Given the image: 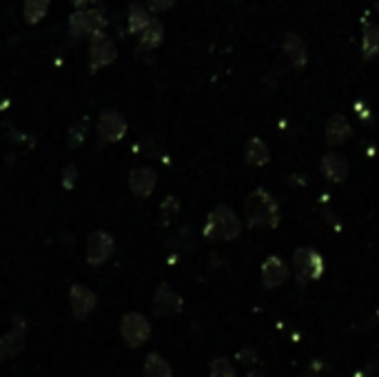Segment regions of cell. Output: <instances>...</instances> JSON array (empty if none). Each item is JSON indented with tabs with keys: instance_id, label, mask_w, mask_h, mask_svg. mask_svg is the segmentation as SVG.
Returning a JSON list of instances; mask_svg holds the SVG:
<instances>
[{
	"instance_id": "16",
	"label": "cell",
	"mask_w": 379,
	"mask_h": 377,
	"mask_svg": "<svg viewBox=\"0 0 379 377\" xmlns=\"http://www.w3.org/2000/svg\"><path fill=\"white\" fill-rule=\"evenodd\" d=\"M25 335H27V324H25V319L20 315H16L11 319V326H9L7 335L3 338L5 351H7L9 357H16L25 348Z\"/></svg>"
},
{
	"instance_id": "24",
	"label": "cell",
	"mask_w": 379,
	"mask_h": 377,
	"mask_svg": "<svg viewBox=\"0 0 379 377\" xmlns=\"http://www.w3.org/2000/svg\"><path fill=\"white\" fill-rule=\"evenodd\" d=\"M178 211H180V200L175 198V195H168V198L162 202V209H160V225L162 227H166V225H171L173 222V218L178 216Z\"/></svg>"
},
{
	"instance_id": "15",
	"label": "cell",
	"mask_w": 379,
	"mask_h": 377,
	"mask_svg": "<svg viewBox=\"0 0 379 377\" xmlns=\"http://www.w3.org/2000/svg\"><path fill=\"white\" fill-rule=\"evenodd\" d=\"M282 51L286 55V60L295 67V69H302L306 62H308V51H306V45L304 40L298 36V34H284V40H282Z\"/></svg>"
},
{
	"instance_id": "28",
	"label": "cell",
	"mask_w": 379,
	"mask_h": 377,
	"mask_svg": "<svg viewBox=\"0 0 379 377\" xmlns=\"http://www.w3.org/2000/svg\"><path fill=\"white\" fill-rule=\"evenodd\" d=\"M7 357V351H5V342L3 338H0V364H3V359Z\"/></svg>"
},
{
	"instance_id": "27",
	"label": "cell",
	"mask_w": 379,
	"mask_h": 377,
	"mask_svg": "<svg viewBox=\"0 0 379 377\" xmlns=\"http://www.w3.org/2000/svg\"><path fill=\"white\" fill-rule=\"evenodd\" d=\"M175 5V0H147V9L149 11H166Z\"/></svg>"
},
{
	"instance_id": "29",
	"label": "cell",
	"mask_w": 379,
	"mask_h": 377,
	"mask_svg": "<svg viewBox=\"0 0 379 377\" xmlns=\"http://www.w3.org/2000/svg\"><path fill=\"white\" fill-rule=\"evenodd\" d=\"M375 7H377V9H379V3H377V5H375Z\"/></svg>"
},
{
	"instance_id": "23",
	"label": "cell",
	"mask_w": 379,
	"mask_h": 377,
	"mask_svg": "<svg viewBox=\"0 0 379 377\" xmlns=\"http://www.w3.org/2000/svg\"><path fill=\"white\" fill-rule=\"evenodd\" d=\"M87 131H89V122L87 120H78L74 127L69 129V133H67V145L72 147V149L80 147L84 143V138H87Z\"/></svg>"
},
{
	"instance_id": "26",
	"label": "cell",
	"mask_w": 379,
	"mask_h": 377,
	"mask_svg": "<svg viewBox=\"0 0 379 377\" xmlns=\"http://www.w3.org/2000/svg\"><path fill=\"white\" fill-rule=\"evenodd\" d=\"M76 178H78V169H76V166H74V164L65 166V169H62V187H65V189H74Z\"/></svg>"
},
{
	"instance_id": "20",
	"label": "cell",
	"mask_w": 379,
	"mask_h": 377,
	"mask_svg": "<svg viewBox=\"0 0 379 377\" xmlns=\"http://www.w3.org/2000/svg\"><path fill=\"white\" fill-rule=\"evenodd\" d=\"M142 377H173L171 364L158 353H151L145 359V373Z\"/></svg>"
},
{
	"instance_id": "22",
	"label": "cell",
	"mask_w": 379,
	"mask_h": 377,
	"mask_svg": "<svg viewBox=\"0 0 379 377\" xmlns=\"http://www.w3.org/2000/svg\"><path fill=\"white\" fill-rule=\"evenodd\" d=\"M47 9H49V0H25V20L27 25H36L42 18L47 16Z\"/></svg>"
},
{
	"instance_id": "11",
	"label": "cell",
	"mask_w": 379,
	"mask_h": 377,
	"mask_svg": "<svg viewBox=\"0 0 379 377\" xmlns=\"http://www.w3.org/2000/svg\"><path fill=\"white\" fill-rule=\"evenodd\" d=\"M69 302H72V313H74V317L84 319L87 315L93 313L95 304H98V298H95V293H93L89 286L74 284L72 291H69Z\"/></svg>"
},
{
	"instance_id": "1",
	"label": "cell",
	"mask_w": 379,
	"mask_h": 377,
	"mask_svg": "<svg viewBox=\"0 0 379 377\" xmlns=\"http://www.w3.org/2000/svg\"><path fill=\"white\" fill-rule=\"evenodd\" d=\"M246 222L251 229H275L279 225V204L266 189H255L244 204Z\"/></svg>"
},
{
	"instance_id": "7",
	"label": "cell",
	"mask_w": 379,
	"mask_h": 377,
	"mask_svg": "<svg viewBox=\"0 0 379 377\" xmlns=\"http://www.w3.org/2000/svg\"><path fill=\"white\" fill-rule=\"evenodd\" d=\"M126 133V120L122 118V114H118L116 109H107L100 114V120H98V138L100 143H120Z\"/></svg>"
},
{
	"instance_id": "10",
	"label": "cell",
	"mask_w": 379,
	"mask_h": 377,
	"mask_svg": "<svg viewBox=\"0 0 379 377\" xmlns=\"http://www.w3.org/2000/svg\"><path fill=\"white\" fill-rule=\"evenodd\" d=\"M291 277V269L288 264L277 258V256H269L262 264V284L266 289H279Z\"/></svg>"
},
{
	"instance_id": "12",
	"label": "cell",
	"mask_w": 379,
	"mask_h": 377,
	"mask_svg": "<svg viewBox=\"0 0 379 377\" xmlns=\"http://www.w3.org/2000/svg\"><path fill=\"white\" fill-rule=\"evenodd\" d=\"M158 185V176L149 166H135V169L129 173V187L133 191V195L138 198H149Z\"/></svg>"
},
{
	"instance_id": "8",
	"label": "cell",
	"mask_w": 379,
	"mask_h": 377,
	"mask_svg": "<svg viewBox=\"0 0 379 377\" xmlns=\"http://www.w3.org/2000/svg\"><path fill=\"white\" fill-rule=\"evenodd\" d=\"M118 55V49H116V43L111 40L105 32L91 36V45H89V67L93 69H100V67H107L116 60Z\"/></svg>"
},
{
	"instance_id": "5",
	"label": "cell",
	"mask_w": 379,
	"mask_h": 377,
	"mask_svg": "<svg viewBox=\"0 0 379 377\" xmlns=\"http://www.w3.org/2000/svg\"><path fill=\"white\" fill-rule=\"evenodd\" d=\"M120 333L126 346L138 348L151 338V322L140 313H124L120 319Z\"/></svg>"
},
{
	"instance_id": "13",
	"label": "cell",
	"mask_w": 379,
	"mask_h": 377,
	"mask_svg": "<svg viewBox=\"0 0 379 377\" xmlns=\"http://www.w3.org/2000/svg\"><path fill=\"white\" fill-rule=\"evenodd\" d=\"M353 135V127L346 116L342 114H333L326 122V129H324V138L331 147H342L348 138Z\"/></svg>"
},
{
	"instance_id": "19",
	"label": "cell",
	"mask_w": 379,
	"mask_h": 377,
	"mask_svg": "<svg viewBox=\"0 0 379 377\" xmlns=\"http://www.w3.org/2000/svg\"><path fill=\"white\" fill-rule=\"evenodd\" d=\"M375 55H379V27L366 25L361 34V58L373 60Z\"/></svg>"
},
{
	"instance_id": "25",
	"label": "cell",
	"mask_w": 379,
	"mask_h": 377,
	"mask_svg": "<svg viewBox=\"0 0 379 377\" xmlns=\"http://www.w3.org/2000/svg\"><path fill=\"white\" fill-rule=\"evenodd\" d=\"M208 373L211 377H235V366L231 364L229 357H215L211 362Z\"/></svg>"
},
{
	"instance_id": "14",
	"label": "cell",
	"mask_w": 379,
	"mask_h": 377,
	"mask_svg": "<svg viewBox=\"0 0 379 377\" xmlns=\"http://www.w3.org/2000/svg\"><path fill=\"white\" fill-rule=\"evenodd\" d=\"M319 169L326 176V180H331L335 185H342L348 178V160L340 156V153H326L319 162Z\"/></svg>"
},
{
	"instance_id": "4",
	"label": "cell",
	"mask_w": 379,
	"mask_h": 377,
	"mask_svg": "<svg viewBox=\"0 0 379 377\" xmlns=\"http://www.w3.org/2000/svg\"><path fill=\"white\" fill-rule=\"evenodd\" d=\"M293 273L300 284H308L311 280H319L324 273V258L315 249L300 246L293 253Z\"/></svg>"
},
{
	"instance_id": "18",
	"label": "cell",
	"mask_w": 379,
	"mask_h": 377,
	"mask_svg": "<svg viewBox=\"0 0 379 377\" xmlns=\"http://www.w3.org/2000/svg\"><path fill=\"white\" fill-rule=\"evenodd\" d=\"M164 38V27L160 20L151 18V22L147 25V29L140 34V49L149 51V49H156Z\"/></svg>"
},
{
	"instance_id": "17",
	"label": "cell",
	"mask_w": 379,
	"mask_h": 377,
	"mask_svg": "<svg viewBox=\"0 0 379 377\" xmlns=\"http://www.w3.org/2000/svg\"><path fill=\"white\" fill-rule=\"evenodd\" d=\"M244 160L248 166H264L271 160V149L262 138H251L244 147Z\"/></svg>"
},
{
	"instance_id": "6",
	"label": "cell",
	"mask_w": 379,
	"mask_h": 377,
	"mask_svg": "<svg viewBox=\"0 0 379 377\" xmlns=\"http://www.w3.org/2000/svg\"><path fill=\"white\" fill-rule=\"evenodd\" d=\"M116 251V242L107 231H93L87 237V246H84V258H87V264L91 267H100L105 264Z\"/></svg>"
},
{
	"instance_id": "2",
	"label": "cell",
	"mask_w": 379,
	"mask_h": 377,
	"mask_svg": "<svg viewBox=\"0 0 379 377\" xmlns=\"http://www.w3.org/2000/svg\"><path fill=\"white\" fill-rule=\"evenodd\" d=\"M242 233V222L235 216V211L227 204L215 206L213 211L206 216L202 235L208 242H231Z\"/></svg>"
},
{
	"instance_id": "9",
	"label": "cell",
	"mask_w": 379,
	"mask_h": 377,
	"mask_svg": "<svg viewBox=\"0 0 379 377\" xmlns=\"http://www.w3.org/2000/svg\"><path fill=\"white\" fill-rule=\"evenodd\" d=\"M182 309H185V302H182L178 293L171 286L160 284L156 291V298H153V313L158 317H171L182 313Z\"/></svg>"
},
{
	"instance_id": "21",
	"label": "cell",
	"mask_w": 379,
	"mask_h": 377,
	"mask_svg": "<svg viewBox=\"0 0 379 377\" xmlns=\"http://www.w3.org/2000/svg\"><path fill=\"white\" fill-rule=\"evenodd\" d=\"M149 22H151L149 9L145 5H140V3H133L129 7V32L131 34H142Z\"/></svg>"
},
{
	"instance_id": "3",
	"label": "cell",
	"mask_w": 379,
	"mask_h": 377,
	"mask_svg": "<svg viewBox=\"0 0 379 377\" xmlns=\"http://www.w3.org/2000/svg\"><path fill=\"white\" fill-rule=\"evenodd\" d=\"M105 25L107 16L105 9L98 5V0H76V11L69 18V32L74 38L100 34Z\"/></svg>"
}]
</instances>
